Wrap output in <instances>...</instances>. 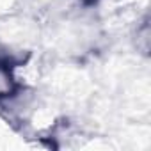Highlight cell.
Returning <instances> with one entry per match:
<instances>
[{"label": "cell", "instance_id": "cell-1", "mask_svg": "<svg viewBox=\"0 0 151 151\" xmlns=\"http://www.w3.org/2000/svg\"><path fill=\"white\" fill-rule=\"evenodd\" d=\"M16 91V80L13 77V71L6 62H0V100L11 96Z\"/></svg>", "mask_w": 151, "mask_h": 151}]
</instances>
